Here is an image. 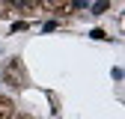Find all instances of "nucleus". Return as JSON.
I'll use <instances>...</instances> for the list:
<instances>
[{
  "label": "nucleus",
  "instance_id": "nucleus-1",
  "mask_svg": "<svg viewBox=\"0 0 125 119\" xmlns=\"http://www.w3.org/2000/svg\"><path fill=\"white\" fill-rule=\"evenodd\" d=\"M3 74H6V83H9V86H24V74H21V63H18L15 57H12L9 63H6Z\"/></svg>",
  "mask_w": 125,
  "mask_h": 119
},
{
  "label": "nucleus",
  "instance_id": "nucleus-2",
  "mask_svg": "<svg viewBox=\"0 0 125 119\" xmlns=\"http://www.w3.org/2000/svg\"><path fill=\"white\" fill-rule=\"evenodd\" d=\"M110 9V0H95V3H89V12L92 15H101V12H107Z\"/></svg>",
  "mask_w": 125,
  "mask_h": 119
},
{
  "label": "nucleus",
  "instance_id": "nucleus-3",
  "mask_svg": "<svg viewBox=\"0 0 125 119\" xmlns=\"http://www.w3.org/2000/svg\"><path fill=\"white\" fill-rule=\"evenodd\" d=\"M6 116H12V101L0 98V119H6Z\"/></svg>",
  "mask_w": 125,
  "mask_h": 119
},
{
  "label": "nucleus",
  "instance_id": "nucleus-4",
  "mask_svg": "<svg viewBox=\"0 0 125 119\" xmlns=\"http://www.w3.org/2000/svg\"><path fill=\"white\" fill-rule=\"evenodd\" d=\"M12 3L18 9H30V6H36V0H12Z\"/></svg>",
  "mask_w": 125,
  "mask_h": 119
},
{
  "label": "nucleus",
  "instance_id": "nucleus-5",
  "mask_svg": "<svg viewBox=\"0 0 125 119\" xmlns=\"http://www.w3.org/2000/svg\"><path fill=\"white\" fill-rule=\"evenodd\" d=\"M27 27H30L27 21H15V24H12V33H21V30H27Z\"/></svg>",
  "mask_w": 125,
  "mask_h": 119
},
{
  "label": "nucleus",
  "instance_id": "nucleus-6",
  "mask_svg": "<svg viewBox=\"0 0 125 119\" xmlns=\"http://www.w3.org/2000/svg\"><path fill=\"white\" fill-rule=\"evenodd\" d=\"M89 0H72V9H86Z\"/></svg>",
  "mask_w": 125,
  "mask_h": 119
},
{
  "label": "nucleus",
  "instance_id": "nucleus-7",
  "mask_svg": "<svg viewBox=\"0 0 125 119\" xmlns=\"http://www.w3.org/2000/svg\"><path fill=\"white\" fill-rule=\"evenodd\" d=\"M89 36H92V39H107V33H104V30H98V27H95V30H92V33H89Z\"/></svg>",
  "mask_w": 125,
  "mask_h": 119
},
{
  "label": "nucleus",
  "instance_id": "nucleus-8",
  "mask_svg": "<svg viewBox=\"0 0 125 119\" xmlns=\"http://www.w3.org/2000/svg\"><path fill=\"white\" fill-rule=\"evenodd\" d=\"M42 30H45V33H51V30H57V21H45V27H42Z\"/></svg>",
  "mask_w": 125,
  "mask_h": 119
}]
</instances>
